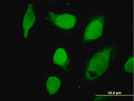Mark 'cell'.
I'll return each instance as SVG.
<instances>
[{
	"label": "cell",
	"mask_w": 134,
	"mask_h": 101,
	"mask_svg": "<svg viewBox=\"0 0 134 101\" xmlns=\"http://www.w3.org/2000/svg\"><path fill=\"white\" fill-rule=\"evenodd\" d=\"M62 85V81L58 76L52 75L47 79L45 83L46 91L50 96L58 94L59 91Z\"/></svg>",
	"instance_id": "cell-6"
},
{
	"label": "cell",
	"mask_w": 134,
	"mask_h": 101,
	"mask_svg": "<svg viewBox=\"0 0 134 101\" xmlns=\"http://www.w3.org/2000/svg\"><path fill=\"white\" fill-rule=\"evenodd\" d=\"M45 20L57 29L68 31L75 27L78 18L76 15L68 12L58 14L49 11L45 16Z\"/></svg>",
	"instance_id": "cell-3"
},
{
	"label": "cell",
	"mask_w": 134,
	"mask_h": 101,
	"mask_svg": "<svg viewBox=\"0 0 134 101\" xmlns=\"http://www.w3.org/2000/svg\"><path fill=\"white\" fill-rule=\"evenodd\" d=\"M36 20L34 5L32 3H29L27 4V9L23 17L22 25L23 37L26 39L29 38L30 31L33 28Z\"/></svg>",
	"instance_id": "cell-4"
},
{
	"label": "cell",
	"mask_w": 134,
	"mask_h": 101,
	"mask_svg": "<svg viewBox=\"0 0 134 101\" xmlns=\"http://www.w3.org/2000/svg\"><path fill=\"white\" fill-rule=\"evenodd\" d=\"M134 58L133 55L130 56L125 61L124 66V69H130V71L132 72V69L133 67ZM129 69L128 70H129Z\"/></svg>",
	"instance_id": "cell-7"
},
{
	"label": "cell",
	"mask_w": 134,
	"mask_h": 101,
	"mask_svg": "<svg viewBox=\"0 0 134 101\" xmlns=\"http://www.w3.org/2000/svg\"><path fill=\"white\" fill-rule=\"evenodd\" d=\"M117 48L115 45L105 46L94 53L87 61L83 75L86 81L93 82L103 75V69L109 68L115 59Z\"/></svg>",
	"instance_id": "cell-1"
},
{
	"label": "cell",
	"mask_w": 134,
	"mask_h": 101,
	"mask_svg": "<svg viewBox=\"0 0 134 101\" xmlns=\"http://www.w3.org/2000/svg\"><path fill=\"white\" fill-rule=\"evenodd\" d=\"M71 60L66 50L59 47L55 50L52 57L53 64L66 72L69 71Z\"/></svg>",
	"instance_id": "cell-5"
},
{
	"label": "cell",
	"mask_w": 134,
	"mask_h": 101,
	"mask_svg": "<svg viewBox=\"0 0 134 101\" xmlns=\"http://www.w3.org/2000/svg\"><path fill=\"white\" fill-rule=\"evenodd\" d=\"M106 17L103 13L94 11L86 19V25L81 37L83 45L99 40L103 37Z\"/></svg>",
	"instance_id": "cell-2"
}]
</instances>
